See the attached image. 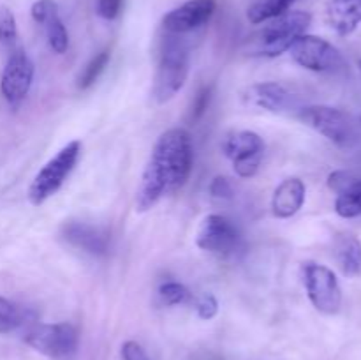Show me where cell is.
Segmentation results:
<instances>
[{"mask_svg":"<svg viewBox=\"0 0 361 360\" xmlns=\"http://www.w3.org/2000/svg\"><path fill=\"white\" fill-rule=\"evenodd\" d=\"M356 180V176L353 173L344 172V169H338V172H334L330 176H328V187L335 193H342L348 186H351Z\"/></svg>","mask_w":361,"mask_h":360,"instance_id":"f1b7e54d","label":"cell"},{"mask_svg":"<svg viewBox=\"0 0 361 360\" xmlns=\"http://www.w3.org/2000/svg\"><path fill=\"white\" fill-rule=\"evenodd\" d=\"M196 244L200 249L215 256H233L242 247V236L236 226L228 217L219 214H210L203 219L196 235Z\"/></svg>","mask_w":361,"mask_h":360,"instance_id":"30bf717a","label":"cell"},{"mask_svg":"<svg viewBox=\"0 0 361 360\" xmlns=\"http://www.w3.org/2000/svg\"><path fill=\"white\" fill-rule=\"evenodd\" d=\"M360 69H361V60H360Z\"/></svg>","mask_w":361,"mask_h":360,"instance_id":"1f68e13d","label":"cell"},{"mask_svg":"<svg viewBox=\"0 0 361 360\" xmlns=\"http://www.w3.org/2000/svg\"><path fill=\"white\" fill-rule=\"evenodd\" d=\"M360 124H361V116H360Z\"/></svg>","mask_w":361,"mask_h":360,"instance_id":"d6a6232c","label":"cell"},{"mask_svg":"<svg viewBox=\"0 0 361 360\" xmlns=\"http://www.w3.org/2000/svg\"><path fill=\"white\" fill-rule=\"evenodd\" d=\"M108 62H109L108 49L97 53V55H95L94 59H92L90 62L83 67V71H81L80 76H78V83H76L78 88H80V90H87V88H90L92 85L99 80V76L104 73Z\"/></svg>","mask_w":361,"mask_h":360,"instance_id":"ffe728a7","label":"cell"},{"mask_svg":"<svg viewBox=\"0 0 361 360\" xmlns=\"http://www.w3.org/2000/svg\"><path fill=\"white\" fill-rule=\"evenodd\" d=\"M312 23V14L307 11H288L282 16L274 18L267 27L254 35L249 46V55L274 56L289 52L293 42L305 34Z\"/></svg>","mask_w":361,"mask_h":360,"instance_id":"7a4b0ae2","label":"cell"},{"mask_svg":"<svg viewBox=\"0 0 361 360\" xmlns=\"http://www.w3.org/2000/svg\"><path fill=\"white\" fill-rule=\"evenodd\" d=\"M217 9V0H187L162 18V27L169 34H187L210 21Z\"/></svg>","mask_w":361,"mask_h":360,"instance_id":"7c38bea8","label":"cell"},{"mask_svg":"<svg viewBox=\"0 0 361 360\" xmlns=\"http://www.w3.org/2000/svg\"><path fill=\"white\" fill-rule=\"evenodd\" d=\"M194 164L192 138L182 127H173L159 136L141 175L136 210L147 212L159 200L176 193L189 180Z\"/></svg>","mask_w":361,"mask_h":360,"instance_id":"6da1fadb","label":"cell"},{"mask_svg":"<svg viewBox=\"0 0 361 360\" xmlns=\"http://www.w3.org/2000/svg\"><path fill=\"white\" fill-rule=\"evenodd\" d=\"M187 76H189V48L185 42L175 37V34H169L168 39L162 42L161 59L152 87V95L155 101L159 104L171 101L183 88Z\"/></svg>","mask_w":361,"mask_h":360,"instance_id":"3957f363","label":"cell"},{"mask_svg":"<svg viewBox=\"0 0 361 360\" xmlns=\"http://www.w3.org/2000/svg\"><path fill=\"white\" fill-rule=\"evenodd\" d=\"M122 9V0H97V14L102 20H115Z\"/></svg>","mask_w":361,"mask_h":360,"instance_id":"4dcf8cb0","label":"cell"},{"mask_svg":"<svg viewBox=\"0 0 361 360\" xmlns=\"http://www.w3.org/2000/svg\"><path fill=\"white\" fill-rule=\"evenodd\" d=\"M25 321V314L16 304L0 296V334H9L21 327Z\"/></svg>","mask_w":361,"mask_h":360,"instance_id":"7402d4cb","label":"cell"},{"mask_svg":"<svg viewBox=\"0 0 361 360\" xmlns=\"http://www.w3.org/2000/svg\"><path fill=\"white\" fill-rule=\"evenodd\" d=\"M81 148H83L81 141H69L66 147L56 152L55 157L49 159L39 169V173L34 176L30 187H28V200L34 207L44 203L48 198H51L63 186V182L71 175L78 159H80Z\"/></svg>","mask_w":361,"mask_h":360,"instance_id":"277c9868","label":"cell"},{"mask_svg":"<svg viewBox=\"0 0 361 360\" xmlns=\"http://www.w3.org/2000/svg\"><path fill=\"white\" fill-rule=\"evenodd\" d=\"M23 341L41 355L53 360H67L76 353L80 335L74 325L62 323H35L25 332Z\"/></svg>","mask_w":361,"mask_h":360,"instance_id":"5b68a950","label":"cell"},{"mask_svg":"<svg viewBox=\"0 0 361 360\" xmlns=\"http://www.w3.org/2000/svg\"><path fill=\"white\" fill-rule=\"evenodd\" d=\"M210 99H212V87L204 85V87L200 88L196 95H194L192 106H190V113H189V120L192 124H196L201 116L204 115V112L210 106Z\"/></svg>","mask_w":361,"mask_h":360,"instance_id":"484cf974","label":"cell"},{"mask_svg":"<svg viewBox=\"0 0 361 360\" xmlns=\"http://www.w3.org/2000/svg\"><path fill=\"white\" fill-rule=\"evenodd\" d=\"M18 39L16 18L13 11L7 7H0V42L4 46H13Z\"/></svg>","mask_w":361,"mask_h":360,"instance_id":"cb8c5ba5","label":"cell"},{"mask_svg":"<svg viewBox=\"0 0 361 360\" xmlns=\"http://www.w3.org/2000/svg\"><path fill=\"white\" fill-rule=\"evenodd\" d=\"M120 353H122V360H150V356L145 352L143 346L136 341L123 342Z\"/></svg>","mask_w":361,"mask_h":360,"instance_id":"f546056e","label":"cell"},{"mask_svg":"<svg viewBox=\"0 0 361 360\" xmlns=\"http://www.w3.org/2000/svg\"><path fill=\"white\" fill-rule=\"evenodd\" d=\"M303 284L310 302L319 313L335 314L342 306V289L331 268L309 261L302 267Z\"/></svg>","mask_w":361,"mask_h":360,"instance_id":"52a82bcc","label":"cell"},{"mask_svg":"<svg viewBox=\"0 0 361 360\" xmlns=\"http://www.w3.org/2000/svg\"><path fill=\"white\" fill-rule=\"evenodd\" d=\"M335 210L341 217L351 219L361 214V179H356L351 186L338 193Z\"/></svg>","mask_w":361,"mask_h":360,"instance_id":"d6986e66","label":"cell"},{"mask_svg":"<svg viewBox=\"0 0 361 360\" xmlns=\"http://www.w3.org/2000/svg\"><path fill=\"white\" fill-rule=\"evenodd\" d=\"M32 20L44 27L49 20L59 16V4L55 0H35L30 7Z\"/></svg>","mask_w":361,"mask_h":360,"instance_id":"d4e9b609","label":"cell"},{"mask_svg":"<svg viewBox=\"0 0 361 360\" xmlns=\"http://www.w3.org/2000/svg\"><path fill=\"white\" fill-rule=\"evenodd\" d=\"M338 267L345 277H356L361 274V242L353 235H342L335 249Z\"/></svg>","mask_w":361,"mask_h":360,"instance_id":"e0dca14e","label":"cell"},{"mask_svg":"<svg viewBox=\"0 0 361 360\" xmlns=\"http://www.w3.org/2000/svg\"><path fill=\"white\" fill-rule=\"evenodd\" d=\"M293 60L298 66L316 73H337L345 67L341 52L326 39L303 34L289 48Z\"/></svg>","mask_w":361,"mask_h":360,"instance_id":"ba28073f","label":"cell"},{"mask_svg":"<svg viewBox=\"0 0 361 360\" xmlns=\"http://www.w3.org/2000/svg\"><path fill=\"white\" fill-rule=\"evenodd\" d=\"M32 81H34V62L25 49H14L7 59L2 80H0L2 95L11 104H18L27 97Z\"/></svg>","mask_w":361,"mask_h":360,"instance_id":"8fae6325","label":"cell"},{"mask_svg":"<svg viewBox=\"0 0 361 360\" xmlns=\"http://www.w3.org/2000/svg\"><path fill=\"white\" fill-rule=\"evenodd\" d=\"M210 194L217 200H231L233 198V184L226 176H215L210 182Z\"/></svg>","mask_w":361,"mask_h":360,"instance_id":"83f0119b","label":"cell"},{"mask_svg":"<svg viewBox=\"0 0 361 360\" xmlns=\"http://www.w3.org/2000/svg\"><path fill=\"white\" fill-rule=\"evenodd\" d=\"M298 116L303 124L312 127L338 147H351L358 136L351 116L331 106H307L300 109Z\"/></svg>","mask_w":361,"mask_h":360,"instance_id":"8992f818","label":"cell"},{"mask_svg":"<svg viewBox=\"0 0 361 360\" xmlns=\"http://www.w3.org/2000/svg\"><path fill=\"white\" fill-rule=\"evenodd\" d=\"M295 2L296 0H256L247 9V20L252 25L264 23V21H270L288 13L289 7Z\"/></svg>","mask_w":361,"mask_h":360,"instance_id":"ac0fdd59","label":"cell"},{"mask_svg":"<svg viewBox=\"0 0 361 360\" xmlns=\"http://www.w3.org/2000/svg\"><path fill=\"white\" fill-rule=\"evenodd\" d=\"M159 299L164 306H180L190 300V292L185 284L176 281H168L159 286Z\"/></svg>","mask_w":361,"mask_h":360,"instance_id":"603a6c76","label":"cell"},{"mask_svg":"<svg viewBox=\"0 0 361 360\" xmlns=\"http://www.w3.org/2000/svg\"><path fill=\"white\" fill-rule=\"evenodd\" d=\"M245 101L250 106L267 109L270 113L293 112L298 106L295 94L277 81H263L247 88Z\"/></svg>","mask_w":361,"mask_h":360,"instance_id":"4fadbf2b","label":"cell"},{"mask_svg":"<svg viewBox=\"0 0 361 360\" xmlns=\"http://www.w3.org/2000/svg\"><path fill=\"white\" fill-rule=\"evenodd\" d=\"M62 233L67 242L92 256H104L109 249V235L94 224L71 221L63 224Z\"/></svg>","mask_w":361,"mask_h":360,"instance_id":"5bb4252c","label":"cell"},{"mask_svg":"<svg viewBox=\"0 0 361 360\" xmlns=\"http://www.w3.org/2000/svg\"><path fill=\"white\" fill-rule=\"evenodd\" d=\"M44 28L51 52L56 53V55L66 53L67 48H69V34H67V28L66 25L62 23V20H60V16L49 20L48 23L44 25Z\"/></svg>","mask_w":361,"mask_h":360,"instance_id":"44dd1931","label":"cell"},{"mask_svg":"<svg viewBox=\"0 0 361 360\" xmlns=\"http://www.w3.org/2000/svg\"><path fill=\"white\" fill-rule=\"evenodd\" d=\"M305 184L296 176L282 180L271 198V210L279 219H289L298 214L305 203Z\"/></svg>","mask_w":361,"mask_h":360,"instance_id":"9a60e30c","label":"cell"},{"mask_svg":"<svg viewBox=\"0 0 361 360\" xmlns=\"http://www.w3.org/2000/svg\"><path fill=\"white\" fill-rule=\"evenodd\" d=\"M226 157L231 159L235 173L242 179H250L259 169L264 155V141L254 131H236L222 143Z\"/></svg>","mask_w":361,"mask_h":360,"instance_id":"9c48e42d","label":"cell"},{"mask_svg":"<svg viewBox=\"0 0 361 360\" xmlns=\"http://www.w3.org/2000/svg\"><path fill=\"white\" fill-rule=\"evenodd\" d=\"M196 311H197V316L201 320H214L219 313V302H217V296L214 293H203V295L197 299L196 302Z\"/></svg>","mask_w":361,"mask_h":360,"instance_id":"4316f807","label":"cell"},{"mask_svg":"<svg viewBox=\"0 0 361 360\" xmlns=\"http://www.w3.org/2000/svg\"><path fill=\"white\" fill-rule=\"evenodd\" d=\"M326 21L338 35H349L361 23V0H330Z\"/></svg>","mask_w":361,"mask_h":360,"instance_id":"2e32d148","label":"cell"}]
</instances>
